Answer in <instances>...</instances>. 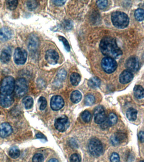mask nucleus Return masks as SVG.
<instances>
[{
	"label": "nucleus",
	"instance_id": "obj_34",
	"mask_svg": "<svg viewBox=\"0 0 144 162\" xmlns=\"http://www.w3.org/2000/svg\"><path fill=\"white\" fill-rule=\"evenodd\" d=\"M38 3L35 1H29L27 2V6L30 10H33L37 8Z\"/></svg>",
	"mask_w": 144,
	"mask_h": 162
},
{
	"label": "nucleus",
	"instance_id": "obj_28",
	"mask_svg": "<svg viewBox=\"0 0 144 162\" xmlns=\"http://www.w3.org/2000/svg\"><path fill=\"white\" fill-rule=\"evenodd\" d=\"M144 10L142 8H138L135 12V17L136 20L141 21L144 19Z\"/></svg>",
	"mask_w": 144,
	"mask_h": 162
},
{
	"label": "nucleus",
	"instance_id": "obj_13",
	"mask_svg": "<svg viewBox=\"0 0 144 162\" xmlns=\"http://www.w3.org/2000/svg\"><path fill=\"white\" fill-rule=\"evenodd\" d=\"M14 102V98L12 95H0V105L4 108H8L12 105Z\"/></svg>",
	"mask_w": 144,
	"mask_h": 162
},
{
	"label": "nucleus",
	"instance_id": "obj_24",
	"mask_svg": "<svg viewBox=\"0 0 144 162\" xmlns=\"http://www.w3.org/2000/svg\"><path fill=\"white\" fill-rule=\"evenodd\" d=\"M20 154V150L17 147H13L10 149L9 155L13 159H16L19 156Z\"/></svg>",
	"mask_w": 144,
	"mask_h": 162
},
{
	"label": "nucleus",
	"instance_id": "obj_1",
	"mask_svg": "<svg viewBox=\"0 0 144 162\" xmlns=\"http://www.w3.org/2000/svg\"><path fill=\"white\" fill-rule=\"evenodd\" d=\"M102 53L107 58L117 59L122 55L121 50L118 47L116 40L110 37L103 38L100 44Z\"/></svg>",
	"mask_w": 144,
	"mask_h": 162
},
{
	"label": "nucleus",
	"instance_id": "obj_27",
	"mask_svg": "<svg viewBox=\"0 0 144 162\" xmlns=\"http://www.w3.org/2000/svg\"><path fill=\"white\" fill-rule=\"evenodd\" d=\"M118 121V118L117 116L114 113H111L109 115L108 119L107 120V122L108 123L109 125H115Z\"/></svg>",
	"mask_w": 144,
	"mask_h": 162
},
{
	"label": "nucleus",
	"instance_id": "obj_18",
	"mask_svg": "<svg viewBox=\"0 0 144 162\" xmlns=\"http://www.w3.org/2000/svg\"><path fill=\"white\" fill-rule=\"evenodd\" d=\"M126 138L125 135L124 133H118L115 134L111 138V142L113 145L116 146L120 144L121 142H124L125 139Z\"/></svg>",
	"mask_w": 144,
	"mask_h": 162
},
{
	"label": "nucleus",
	"instance_id": "obj_43",
	"mask_svg": "<svg viewBox=\"0 0 144 162\" xmlns=\"http://www.w3.org/2000/svg\"><path fill=\"white\" fill-rule=\"evenodd\" d=\"M36 137L40 139H46L45 136H44L42 133H39L37 134H36Z\"/></svg>",
	"mask_w": 144,
	"mask_h": 162
},
{
	"label": "nucleus",
	"instance_id": "obj_9",
	"mask_svg": "<svg viewBox=\"0 0 144 162\" xmlns=\"http://www.w3.org/2000/svg\"><path fill=\"white\" fill-rule=\"evenodd\" d=\"M94 121L96 123L101 124L107 119V116L104 108L102 106L96 107L94 112Z\"/></svg>",
	"mask_w": 144,
	"mask_h": 162
},
{
	"label": "nucleus",
	"instance_id": "obj_10",
	"mask_svg": "<svg viewBox=\"0 0 144 162\" xmlns=\"http://www.w3.org/2000/svg\"><path fill=\"white\" fill-rule=\"evenodd\" d=\"M126 67L128 70L131 72L137 71L140 68V63L137 57H130L126 61Z\"/></svg>",
	"mask_w": 144,
	"mask_h": 162
},
{
	"label": "nucleus",
	"instance_id": "obj_6",
	"mask_svg": "<svg viewBox=\"0 0 144 162\" xmlns=\"http://www.w3.org/2000/svg\"><path fill=\"white\" fill-rule=\"evenodd\" d=\"M101 64L104 71L108 74L113 73L118 67L117 62L114 59L107 57L102 60Z\"/></svg>",
	"mask_w": 144,
	"mask_h": 162
},
{
	"label": "nucleus",
	"instance_id": "obj_35",
	"mask_svg": "<svg viewBox=\"0 0 144 162\" xmlns=\"http://www.w3.org/2000/svg\"><path fill=\"white\" fill-rule=\"evenodd\" d=\"M33 162H43L44 158L43 155L40 153L35 154L32 159Z\"/></svg>",
	"mask_w": 144,
	"mask_h": 162
},
{
	"label": "nucleus",
	"instance_id": "obj_21",
	"mask_svg": "<svg viewBox=\"0 0 144 162\" xmlns=\"http://www.w3.org/2000/svg\"><path fill=\"white\" fill-rule=\"evenodd\" d=\"M137 111L133 108H129L126 112V116L129 120L134 121L137 118Z\"/></svg>",
	"mask_w": 144,
	"mask_h": 162
},
{
	"label": "nucleus",
	"instance_id": "obj_14",
	"mask_svg": "<svg viewBox=\"0 0 144 162\" xmlns=\"http://www.w3.org/2000/svg\"><path fill=\"white\" fill-rule=\"evenodd\" d=\"M13 132V128L9 123H3L0 125V136L2 138L8 137Z\"/></svg>",
	"mask_w": 144,
	"mask_h": 162
},
{
	"label": "nucleus",
	"instance_id": "obj_25",
	"mask_svg": "<svg viewBox=\"0 0 144 162\" xmlns=\"http://www.w3.org/2000/svg\"><path fill=\"white\" fill-rule=\"evenodd\" d=\"M23 103L25 106V109H30L33 107L34 100L33 98L30 96H26L23 99Z\"/></svg>",
	"mask_w": 144,
	"mask_h": 162
},
{
	"label": "nucleus",
	"instance_id": "obj_11",
	"mask_svg": "<svg viewBox=\"0 0 144 162\" xmlns=\"http://www.w3.org/2000/svg\"><path fill=\"white\" fill-rule=\"evenodd\" d=\"M64 105V102L63 98L59 96H53L51 99V108L53 110H60Z\"/></svg>",
	"mask_w": 144,
	"mask_h": 162
},
{
	"label": "nucleus",
	"instance_id": "obj_2",
	"mask_svg": "<svg viewBox=\"0 0 144 162\" xmlns=\"http://www.w3.org/2000/svg\"><path fill=\"white\" fill-rule=\"evenodd\" d=\"M113 25L119 29H124L129 25V19L126 14L120 12H115L112 14Z\"/></svg>",
	"mask_w": 144,
	"mask_h": 162
},
{
	"label": "nucleus",
	"instance_id": "obj_32",
	"mask_svg": "<svg viewBox=\"0 0 144 162\" xmlns=\"http://www.w3.org/2000/svg\"><path fill=\"white\" fill-rule=\"evenodd\" d=\"M38 103L39 105H40V110H45L47 105V102L46 98L44 97H40L38 100Z\"/></svg>",
	"mask_w": 144,
	"mask_h": 162
},
{
	"label": "nucleus",
	"instance_id": "obj_22",
	"mask_svg": "<svg viewBox=\"0 0 144 162\" xmlns=\"http://www.w3.org/2000/svg\"><path fill=\"white\" fill-rule=\"evenodd\" d=\"M134 93L135 97L138 99H141L144 98V89L142 86L136 85L134 87Z\"/></svg>",
	"mask_w": 144,
	"mask_h": 162
},
{
	"label": "nucleus",
	"instance_id": "obj_36",
	"mask_svg": "<svg viewBox=\"0 0 144 162\" xmlns=\"http://www.w3.org/2000/svg\"><path fill=\"white\" fill-rule=\"evenodd\" d=\"M67 72L64 69H61L58 73V79L61 80H64L67 77Z\"/></svg>",
	"mask_w": 144,
	"mask_h": 162
},
{
	"label": "nucleus",
	"instance_id": "obj_7",
	"mask_svg": "<svg viewBox=\"0 0 144 162\" xmlns=\"http://www.w3.org/2000/svg\"><path fill=\"white\" fill-rule=\"evenodd\" d=\"M27 52L25 50L20 47L16 49L14 55V60L16 64L18 65H24L26 61Z\"/></svg>",
	"mask_w": 144,
	"mask_h": 162
},
{
	"label": "nucleus",
	"instance_id": "obj_23",
	"mask_svg": "<svg viewBox=\"0 0 144 162\" xmlns=\"http://www.w3.org/2000/svg\"><path fill=\"white\" fill-rule=\"evenodd\" d=\"M82 96L81 92L78 91H73L71 96V100L73 103H77L81 100Z\"/></svg>",
	"mask_w": 144,
	"mask_h": 162
},
{
	"label": "nucleus",
	"instance_id": "obj_19",
	"mask_svg": "<svg viewBox=\"0 0 144 162\" xmlns=\"http://www.w3.org/2000/svg\"><path fill=\"white\" fill-rule=\"evenodd\" d=\"M11 58V51L8 49H5L2 51L0 56V60L2 63H7L10 60Z\"/></svg>",
	"mask_w": 144,
	"mask_h": 162
},
{
	"label": "nucleus",
	"instance_id": "obj_12",
	"mask_svg": "<svg viewBox=\"0 0 144 162\" xmlns=\"http://www.w3.org/2000/svg\"><path fill=\"white\" fill-rule=\"evenodd\" d=\"M45 59L47 62L50 64L55 65L58 63L59 59V55L58 52L54 50H48L46 52Z\"/></svg>",
	"mask_w": 144,
	"mask_h": 162
},
{
	"label": "nucleus",
	"instance_id": "obj_30",
	"mask_svg": "<svg viewBox=\"0 0 144 162\" xmlns=\"http://www.w3.org/2000/svg\"><path fill=\"white\" fill-rule=\"evenodd\" d=\"M95 101L94 97L92 95H88L85 96V104L87 106H91L94 104Z\"/></svg>",
	"mask_w": 144,
	"mask_h": 162
},
{
	"label": "nucleus",
	"instance_id": "obj_45",
	"mask_svg": "<svg viewBox=\"0 0 144 162\" xmlns=\"http://www.w3.org/2000/svg\"><path fill=\"white\" fill-rule=\"evenodd\" d=\"M140 162H143V161H140Z\"/></svg>",
	"mask_w": 144,
	"mask_h": 162
},
{
	"label": "nucleus",
	"instance_id": "obj_17",
	"mask_svg": "<svg viewBox=\"0 0 144 162\" xmlns=\"http://www.w3.org/2000/svg\"><path fill=\"white\" fill-rule=\"evenodd\" d=\"M28 46L30 51H36L39 46L38 38L35 35H32L28 40Z\"/></svg>",
	"mask_w": 144,
	"mask_h": 162
},
{
	"label": "nucleus",
	"instance_id": "obj_16",
	"mask_svg": "<svg viewBox=\"0 0 144 162\" xmlns=\"http://www.w3.org/2000/svg\"><path fill=\"white\" fill-rule=\"evenodd\" d=\"M133 77V74L131 72L128 70L124 71L120 75V82L123 84L129 83L132 80Z\"/></svg>",
	"mask_w": 144,
	"mask_h": 162
},
{
	"label": "nucleus",
	"instance_id": "obj_3",
	"mask_svg": "<svg viewBox=\"0 0 144 162\" xmlns=\"http://www.w3.org/2000/svg\"><path fill=\"white\" fill-rule=\"evenodd\" d=\"M15 81L13 77L8 76L4 78L0 83L1 94L11 95L14 92Z\"/></svg>",
	"mask_w": 144,
	"mask_h": 162
},
{
	"label": "nucleus",
	"instance_id": "obj_31",
	"mask_svg": "<svg viewBox=\"0 0 144 162\" xmlns=\"http://www.w3.org/2000/svg\"><path fill=\"white\" fill-rule=\"evenodd\" d=\"M7 8L10 10H14L17 8L18 5V1H7Z\"/></svg>",
	"mask_w": 144,
	"mask_h": 162
},
{
	"label": "nucleus",
	"instance_id": "obj_37",
	"mask_svg": "<svg viewBox=\"0 0 144 162\" xmlns=\"http://www.w3.org/2000/svg\"><path fill=\"white\" fill-rule=\"evenodd\" d=\"M70 160L71 162H81V158L78 154L74 153L71 156Z\"/></svg>",
	"mask_w": 144,
	"mask_h": 162
},
{
	"label": "nucleus",
	"instance_id": "obj_39",
	"mask_svg": "<svg viewBox=\"0 0 144 162\" xmlns=\"http://www.w3.org/2000/svg\"><path fill=\"white\" fill-rule=\"evenodd\" d=\"M120 159L119 154L116 153H113L110 158V161L111 162H120Z\"/></svg>",
	"mask_w": 144,
	"mask_h": 162
},
{
	"label": "nucleus",
	"instance_id": "obj_4",
	"mask_svg": "<svg viewBox=\"0 0 144 162\" xmlns=\"http://www.w3.org/2000/svg\"><path fill=\"white\" fill-rule=\"evenodd\" d=\"M88 148L90 154L93 157L100 156L103 153V146L100 141L97 138H93L90 140Z\"/></svg>",
	"mask_w": 144,
	"mask_h": 162
},
{
	"label": "nucleus",
	"instance_id": "obj_15",
	"mask_svg": "<svg viewBox=\"0 0 144 162\" xmlns=\"http://www.w3.org/2000/svg\"><path fill=\"white\" fill-rule=\"evenodd\" d=\"M13 32L7 27H3L0 29V41L5 42L10 39L13 36Z\"/></svg>",
	"mask_w": 144,
	"mask_h": 162
},
{
	"label": "nucleus",
	"instance_id": "obj_42",
	"mask_svg": "<svg viewBox=\"0 0 144 162\" xmlns=\"http://www.w3.org/2000/svg\"><path fill=\"white\" fill-rule=\"evenodd\" d=\"M65 28L66 29H70L71 28H72V24H70V21H67L66 22V23H65Z\"/></svg>",
	"mask_w": 144,
	"mask_h": 162
},
{
	"label": "nucleus",
	"instance_id": "obj_8",
	"mask_svg": "<svg viewBox=\"0 0 144 162\" xmlns=\"http://www.w3.org/2000/svg\"><path fill=\"white\" fill-rule=\"evenodd\" d=\"M70 125L69 119L65 115L57 118L55 122V126L58 131L64 132L67 129Z\"/></svg>",
	"mask_w": 144,
	"mask_h": 162
},
{
	"label": "nucleus",
	"instance_id": "obj_26",
	"mask_svg": "<svg viewBox=\"0 0 144 162\" xmlns=\"http://www.w3.org/2000/svg\"><path fill=\"white\" fill-rule=\"evenodd\" d=\"M81 78L80 75L76 73H73L70 76V81L72 85L74 86H77L80 82Z\"/></svg>",
	"mask_w": 144,
	"mask_h": 162
},
{
	"label": "nucleus",
	"instance_id": "obj_40",
	"mask_svg": "<svg viewBox=\"0 0 144 162\" xmlns=\"http://www.w3.org/2000/svg\"><path fill=\"white\" fill-rule=\"evenodd\" d=\"M67 1H52L53 3L55 5L57 6H62L64 4L66 3Z\"/></svg>",
	"mask_w": 144,
	"mask_h": 162
},
{
	"label": "nucleus",
	"instance_id": "obj_5",
	"mask_svg": "<svg viewBox=\"0 0 144 162\" xmlns=\"http://www.w3.org/2000/svg\"><path fill=\"white\" fill-rule=\"evenodd\" d=\"M29 89V84L26 79L21 78L17 80L15 82L14 91L16 95L18 97L25 96Z\"/></svg>",
	"mask_w": 144,
	"mask_h": 162
},
{
	"label": "nucleus",
	"instance_id": "obj_44",
	"mask_svg": "<svg viewBox=\"0 0 144 162\" xmlns=\"http://www.w3.org/2000/svg\"><path fill=\"white\" fill-rule=\"evenodd\" d=\"M48 162H58V159H55V158H52V159H50V160H49V161Z\"/></svg>",
	"mask_w": 144,
	"mask_h": 162
},
{
	"label": "nucleus",
	"instance_id": "obj_29",
	"mask_svg": "<svg viewBox=\"0 0 144 162\" xmlns=\"http://www.w3.org/2000/svg\"><path fill=\"white\" fill-rule=\"evenodd\" d=\"M81 118L84 122L89 123L91 121V113L88 111H85L83 112L81 114Z\"/></svg>",
	"mask_w": 144,
	"mask_h": 162
},
{
	"label": "nucleus",
	"instance_id": "obj_38",
	"mask_svg": "<svg viewBox=\"0 0 144 162\" xmlns=\"http://www.w3.org/2000/svg\"><path fill=\"white\" fill-rule=\"evenodd\" d=\"M97 6L100 9H104L107 7L108 2L106 0L104 1H98L96 2Z\"/></svg>",
	"mask_w": 144,
	"mask_h": 162
},
{
	"label": "nucleus",
	"instance_id": "obj_20",
	"mask_svg": "<svg viewBox=\"0 0 144 162\" xmlns=\"http://www.w3.org/2000/svg\"><path fill=\"white\" fill-rule=\"evenodd\" d=\"M101 85L100 80L97 77L91 78L88 81L89 87L92 89L98 88Z\"/></svg>",
	"mask_w": 144,
	"mask_h": 162
},
{
	"label": "nucleus",
	"instance_id": "obj_41",
	"mask_svg": "<svg viewBox=\"0 0 144 162\" xmlns=\"http://www.w3.org/2000/svg\"><path fill=\"white\" fill-rule=\"evenodd\" d=\"M144 132L143 131H140V133L139 134L138 137L139 140H140L141 142H144Z\"/></svg>",
	"mask_w": 144,
	"mask_h": 162
},
{
	"label": "nucleus",
	"instance_id": "obj_33",
	"mask_svg": "<svg viewBox=\"0 0 144 162\" xmlns=\"http://www.w3.org/2000/svg\"><path fill=\"white\" fill-rule=\"evenodd\" d=\"M58 39H59L60 41L63 43L66 50L67 52H69L70 50V46L69 45V42H68L67 40L64 37L62 36H59L58 37Z\"/></svg>",
	"mask_w": 144,
	"mask_h": 162
}]
</instances>
